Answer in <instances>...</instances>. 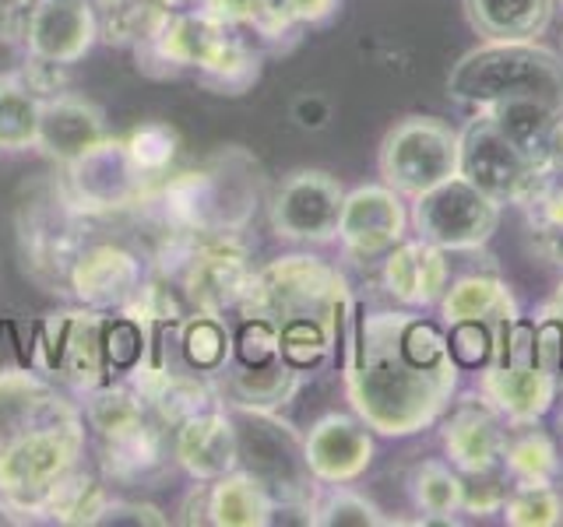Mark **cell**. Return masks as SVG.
I'll return each mask as SVG.
<instances>
[{
	"instance_id": "cell-44",
	"label": "cell",
	"mask_w": 563,
	"mask_h": 527,
	"mask_svg": "<svg viewBox=\"0 0 563 527\" xmlns=\"http://www.w3.org/2000/svg\"><path fill=\"white\" fill-rule=\"evenodd\" d=\"M282 356L278 348V327L264 316H240L233 330V362L240 366H261Z\"/></svg>"
},
{
	"instance_id": "cell-8",
	"label": "cell",
	"mask_w": 563,
	"mask_h": 527,
	"mask_svg": "<svg viewBox=\"0 0 563 527\" xmlns=\"http://www.w3.org/2000/svg\"><path fill=\"white\" fill-rule=\"evenodd\" d=\"M92 225L81 211L67 201L57 183L32 193L18 208V250H22V268L32 281H40L46 292L67 295L70 264H75L85 239L92 236Z\"/></svg>"
},
{
	"instance_id": "cell-27",
	"label": "cell",
	"mask_w": 563,
	"mask_h": 527,
	"mask_svg": "<svg viewBox=\"0 0 563 527\" xmlns=\"http://www.w3.org/2000/svg\"><path fill=\"white\" fill-rule=\"evenodd\" d=\"M440 324H454V321H486V324H507L521 316V306L515 292L504 278L497 274H462L454 278L448 292L440 295L437 303Z\"/></svg>"
},
{
	"instance_id": "cell-55",
	"label": "cell",
	"mask_w": 563,
	"mask_h": 527,
	"mask_svg": "<svg viewBox=\"0 0 563 527\" xmlns=\"http://www.w3.org/2000/svg\"><path fill=\"white\" fill-rule=\"evenodd\" d=\"M99 11H110V8H120V4H131V0H92Z\"/></svg>"
},
{
	"instance_id": "cell-31",
	"label": "cell",
	"mask_w": 563,
	"mask_h": 527,
	"mask_svg": "<svg viewBox=\"0 0 563 527\" xmlns=\"http://www.w3.org/2000/svg\"><path fill=\"white\" fill-rule=\"evenodd\" d=\"M504 479L510 485H553L563 474V450L553 433L536 426H518L507 433L504 447Z\"/></svg>"
},
{
	"instance_id": "cell-37",
	"label": "cell",
	"mask_w": 563,
	"mask_h": 527,
	"mask_svg": "<svg viewBox=\"0 0 563 527\" xmlns=\"http://www.w3.org/2000/svg\"><path fill=\"white\" fill-rule=\"evenodd\" d=\"M521 211L532 233V250L545 264L563 268V176L553 172Z\"/></svg>"
},
{
	"instance_id": "cell-19",
	"label": "cell",
	"mask_w": 563,
	"mask_h": 527,
	"mask_svg": "<svg viewBox=\"0 0 563 527\" xmlns=\"http://www.w3.org/2000/svg\"><path fill=\"white\" fill-rule=\"evenodd\" d=\"M307 464L321 485H352L377 457V433L356 412H328L303 433Z\"/></svg>"
},
{
	"instance_id": "cell-7",
	"label": "cell",
	"mask_w": 563,
	"mask_h": 527,
	"mask_svg": "<svg viewBox=\"0 0 563 527\" xmlns=\"http://www.w3.org/2000/svg\"><path fill=\"white\" fill-rule=\"evenodd\" d=\"M229 404V401H225ZM236 426V453H240V471L268 492L275 503V520L278 514H299L307 524L310 506L321 492V482L313 479L307 464V447L303 433H299L289 418L268 408H246V404H229Z\"/></svg>"
},
{
	"instance_id": "cell-6",
	"label": "cell",
	"mask_w": 563,
	"mask_h": 527,
	"mask_svg": "<svg viewBox=\"0 0 563 527\" xmlns=\"http://www.w3.org/2000/svg\"><path fill=\"white\" fill-rule=\"evenodd\" d=\"M448 96L468 110L539 99L563 110V53L539 40H479L448 70Z\"/></svg>"
},
{
	"instance_id": "cell-18",
	"label": "cell",
	"mask_w": 563,
	"mask_h": 527,
	"mask_svg": "<svg viewBox=\"0 0 563 527\" xmlns=\"http://www.w3.org/2000/svg\"><path fill=\"white\" fill-rule=\"evenodd\" d=\"M22 32L29 57L75 67L99 43V8L92 0H32Z\"/></svg>"
},
{
	"instance_id": "cell-47",
	"label": "cell",
	"mask_w": 563,
	"mask_h": 527,
	"mask_svg": "<svg viewBox=\"0 0 563 527\" xmlns=\"http://www.w3.org/2000/svg\"><path fill=\"white\" fill-rule=\"evenodd\" d=\"M18 75H22V81L40 99L60 96V92H67V88H70V67L49 64V60H40V57H29V53H25L22 67H18Z\"/></svg>"
},
{
	"instance_id": "cell-53",
	"label": "cell",
	"mask_w": 563,
	"mask_h": 527,
	"mask_svg": "<svg viewBox=\"0 0 563 527\" xmlns=\"http://www.w3.org/2000/svg\"><path fill=\"white\" fill-rule=\"evenodd\" d=\"M11 524H22V520H18L14 509H11L4 500H0V527H11Z\"/></svg>"
},
{
	"instance_id": "cell-9",
	"label": "cell",
	"mask_w": 563,
	"mask_h": 527,
	"mask_svg": "<svg viewBox=\"0 0 563 527\" xmlns=\"http://www.w3.org/2000/svg\"><path fill=\"white\" fill-rule=\"evenodd\" d=\"M60 187L88 222H113L137 215L155 193L158 180L145 176L123 148V137L110 134L75 162L60 166Z\"/></svg>"
},
{
	"instance_id": "cell-17",
	"label": "cell",
	"mask_w": 563,
	"mask_h": 527,
	"mask_svg": "<svg viewBox=\"0 0 563 527\" xmlns=\"http://www.w3.org/2000/svg\"><path fill=\"white\" fill-rule=\"evenodd\" d=\"M437 426H440L444 461L462 474V479L500 471L510 426L479 391L462 394V397L454 394L451 408L440 415Z\"/></svg>"
},
{
	"instance_id": "cell-2",
	"label": "cell",
	"mask_w": 563,
	"mask_h": 527,
	"mask_svg": "<svg viewBox=\"0 0 563 527\" xmlns=\"http://www.w3.org/2000/svg\"><path fill=\"white\" fill-rule=\"evenodd\" d=\"M92 457L81 401L35 366L0 369V500L43 524L53 492Z\"/></svg>"
},
{
	"instance_id": "cell-56",
	"label": "cell",
	"mask_w": 563,
	"mask_h": 527,
	"mask_svg": "<svg viewBox=\"0 0 563 527\" xmlns=\"http://www.w3.org/2000/svg\"><path fill=\"white\" fill-rule=\"evenodd\" d=\"M556 11H563V0H556Z\"/></svg>"
},
{
	"instance_id": "cell-21",
	"label": "cell",
	"mask_w": 563,
	"mask_h": 527,
	"mask_svg": "<svg viewBox=\"0 0 563 527\" xmlns=\"http://www.w3.org/2000/svg\"><path fill=\"white\" fill-rule=\"evenodd\" d=\"M451 254H444L440 246L405 236L391 254H387L380 268V289L387 292L395 306L401 310H437L440 295L451 285Z\"/></svg>"
},
{
	"instance_id": "cell-4",
	"label": "cell",
	"mask_w": 563,
	"mask_h": 527,
	"mask_svg": "<svg viewBox=\"0 0 563 527\" xmlns=\"http://www.w3.org/2000/svg\"><path fill=\"white\" fill-rule=\"evenodd\" d=\"M137 67L152 78L194 75L216 96H246L261 81L264 53L251 32L225 25L205 8L169 14L158 40L134 53Z\"/></svg>"
},
{
	"instance_id": "cell-52",
	"label": "cell",
	"mask_w": 563,
	"mask_h": 527,
	"mask_svg": "<svg viewBox=\"0 0 563 527\" xmlns=\"http://www.w3.org/2000/svg\"><path fill=\"white\" fill-rule=\"evenodd\" d=\"M163 8H169L173 14L176 11H194V8H201V0H158Z\"/></svg>"
},
{
	"instance_id": "cell-26",
	"label": "cell",
	"mask_w": 563,
	"mask_h": 527,
	"mask_svg": "<svg viewBox=\"0 0 563 527\" xmlns=\"http://www.w3.org/2000/svg\"><path fill=\"white\" fill-rule=\"evenodd\" d=\"M465 22L479 40H542L556 0H462Z\"/></svg>"
},
{
	"instance_id": "cell-23",
	"label": "cell",
	"mask_w": 563,
	"mask_h": 527,
	"mask_svg": "<svg viewBox=\"0 0 563 527\" xmlns=\"http://www.w3.org/2000/svg\"><path fill=\"white\" fill-rule=\"evenodd\" d=\"M479 394L500 412L510 429L536 426L556 408L560 401V377L542 373L539 366H504L489 362L479 373Z\"/></svg>"
},
{
	"instance_id": "cell-42",
	"label": "cell",
	"mask_w": 563,
	"mask_h": 527,
	"mask_svg": "<svg viewBox=\"0 0 563 527\" xmlns=\"http://www.w3.org/2000/svg\"><path fill=\"white\" fill-rule=\"evenodd\" d=\"M500 520L510 527H560L563 524V489L553 485H510Z\"/></svg>"
},
{
	"instance_id": "cell-13",
	"label": "cell",
	"mask_w": 563,
	"mask_h": 527,
	"mask_svg": "<svg viewBox=\"0 0 563 527\" xmlns=\"http://www.w3.org/2000/svg\"><path fill=\"white\" fill-rule=\"evenodd\" d=\"M462 141H457V172L475 183L504 208H525L536 198V190L550 180V169L532 162L515 141H510L486 113H472L465 123Z\"/></svg>"
},
{
	"instance_id": "cell-25",
	"label": "cell",
	"mask_w": 563,
	"mask_h": 527,
	"mask_svg": "<svg viewBox=\"0 0 563 527\" xmlns=\"http://www.w3.org/2000/svg\"><path fill=\"white\" fill-rule=\"evenodd\" d=\"M303 377L296 366H289L286 359H272L261 366H240L229 362L225 373L219 377L222 397L229 404H246V408H268L278 412L303 391Z\"/></svg>"
},
{
	"instance_id": "cell-14",
	"label": "cell",
	"mask_w": 563,
	"mask_h": 527,
	"mask_svg": "<svg viewBox=\"0 0 563 527\" xmlns=\"http://www.w3.org/2000/svg\"><path fill=\"white\" fill-rule=\"evenodd\" d=\"M345 187L328 169H292L268 193V225L275 239L317 250L339 243Z\"/></svg>"
},
{
	"instance_id": "cell-5",
	"label": "cell",
	"mask_w": 563,
	"mask_h": 527,
	"mask_svg": "<svg viewBox=\"0 0 563 527\" xmlns=\"http://www.w3.org/2000/svg\"><path fill=\"white\" fill-rule=\"evenodd\" d=\"M352 310H356V295L349 289V278L331 260L296 246L292 254H282L254 268L236 316H264L275 327L292 321H324L339 330L342 348Z\"/></svg>"
},
{
	"instance_id": "cell-38",
	"label": "cell",
	"mask_w": 563,
	"mask_h": 527,
	"mask_svg": "<svg viewBox=\"0 0 563 527\" xmlns=\"http://www.w3.org/2000/svg\"><path fill=\"white\" fill-rule=\"evenodd\" d=\"M310 527H391L395 520L384 517V509L366 500L363 492L349 485H321L310 506Z\"/></svg>"
},
{
	"instance_id": "cell-46",
	"label": "cell",
	"mask_w": 563,
	"mask_h": 527,
	"mask_svg": "<svg viewBox=\"0 0 563 527\" xmlns=\"http://www.w3.org/2000/svg\"><path fill=\"white\" fill-rule=\"evenodd\" d=\"M123 524H128V527H166L169 514H166V509H158L155 503L110 496V503H106V509L99 514L96 527H123Z\"/></svg>"
},
{
	"instance_id": "cell-29",
	"label": "cell",
	"mask_w": 563,
	"mask_h": 527,
	"mask_svg": "<svg viewBox=\"0 0 563 527\" xmlns=\"http://www.w3.org/2000/svg\"><path fill=\"white\" fill-rule=\"evenodd\" d=\"M205 520L211 527H272L275 503L246 471H229L208 482V509Z\"/></svg>"
},
{
	"instance_id": "cell-28",
	"label": "cell",
	"mask_w": 563,
	"mask_h": 527,
	"mask_svg": "<svg viewBox=\"0 0 563 527\" xmlns=\"http://www.w3.org/2000/svg\"><path fill=\"white\" fill-rule=\"evenodd\" d=\"M173 345L180 366L201 377L219 380L225 366L233 362V327L216 313H187L173 327Z\"/></svg>"
},
{
	"instance_id": "cell-40",
	"label": "cell",
	"mask_w": 563,
	"mask_h": 527,
	"mask_svg": "<svg viewBox=\"0 0 563 527\" xmlns=\"http://www.w3.org/2000/svg\"><path fill=\"white\" fill-rule=\"evenodd\" d=\"M123 137V148L134 158V166L152 176V180L163 183L166 176L173 172V162H176V152H180V137L163 120H145L131 127Z\"/></svg>"
},
{
	"instance_id": "cell-15",
	"label": "cell",
	"mask_w": 563,
	"mask_h": 527,
	"mask_svg": "<svg viewBox=\"0 0 563 527\" xmlns=\"http://www.w3.org/2000/svg\"><path fill=\"white\" fill-rule=\"evenodd\" d=\"M148 271V254L137 250L134 243L88 236L70 264L67 299L102 313H117L145 285Z\"/></svg>"
},
{
	"instance_id": "cell-36",
	"label": "cell",
	"mask_w": 563,
	"mask_h": 527,
	"mask_svg": "<svg viewBox=\"0 0 563 527\" xmlns=\"http://www.w3.org/2000/svg\"><path fill=\"white\" fill-rule=\"evenodd\" d=\"M169 8L158 0H131L110 11H99V43L123 46V49H145L158 40V32L169 22Z\"/></svg>"
},
{
	"instance_id": "cell-45",
	"label": "cell",
	"mask_w": 563,
	"mask_h": 527,
	"mask_svg": "<svg viewBox=\"0 0 563 527\" xmlns=\"http://www.w3.org/2000/svg\"><path fill=\"white\" fill-rule=\"evenodd\" d=\"M536 366L550 377H563V316L550 306L536 316Z\"/></svg>"
},
{
	"instance_id": "cell-43",
	"label": "cell",
	"mask_w": 563,
	"mask_h": 527,
	"mask_svg": "<svg viewBox=\"0 0 563 527\" xmlns=\"http://www.w3.org/2000/svg\"><path fill=\"white\" fill-rule=\"evenodd\" d=\"M444 330H448V351L462 373H483L497 359V324L454 321Z\"/></svg>"
},
{
	"instance_id": "cell-50",
	"label": "cell",
	"mask_w": 563,
	"mask_h": 527,
	"mask_svg": "<svg viewBox=\"0 0 563 527\" xmlns=\"http://www.w3.org/2000/svg\"><path fill=\"white\" fill-rule=\"evenodd\" d=\"M550 169L563 176V113L556 116L553 131H550Z\"/></svg>"
},
{
	"instance_id": "cell-33",
	"label": "cell",
	"mask_w": 563,
	"mask_h": 527,
	"mask_svg": "<svg viewBox=\"0 0 563 527\" xmlns=\"http://www.w3.org/2000/svg\"><path fill=\"white\" fill-rule=\"evenodd\" d=\"M264 8V29L257 43L264 53H282L307 29H324L331 25L342 11V0H261Z\"/></svg>"
},
{
	"instance_id": "cell-20",
	"label": "cell",
	"mask_w": 563,
	"mask_h": 527,
	"mask_svg": "<svg viewBox=\"0 0 563 527\" xmlns=\"http://www.w3.org/2000/svg\"><path fill=\"white\" fill-rule=\"evenodd\" d=\"M92 464L106 482L120 489L158 485L176 468L173 461V429H166L155 415L141 422L137 429L123 433L106 444H92Z\"/></svg>"
},
{
	"instance_id": "cell-54",
	"label": "cell",
	"mask_w": 563,
	"mask_h": 527,
	"mask_svg": "<svg viewBox=\"0 0 563 527\" xmlns=\"http://www.w3.org/2000/svg\"><path fill=\"white\" fill-rule=\"evenodd\" d=\"M545 306H550L553 313H560V316H563V278H560V285H556L553 299H550V303H545Z\"/></svg>"
},
{
	"instance_id": "cell-35",
	"label": "cell",
	"mask_w": 563,
	"mask_h": 527,
	"mask_svg": "<svg viewBox=\"0 0 563 527\" xmlns=\"http://www.w3.org/2000/svg\"><path fill=\"white\" fill-rule=\"evenodd\" d=\"M43 99L22 81V75H0V152L22 155L40 148Z\"/></svg>"
},
{
	"instance_id": "cell-22",
	"label": "cell",
	"mask_w": 563,
	"mask_h": 527,
	"mask_svg": "<svg viewBox=\"0 0 563 527\" xmlns=\"http://www.w3.org/2000/svg\"><path fill=\"white\" fill-rule=\"evenodd\" d=\"M173 461L190 482H216L240 468L236 426L229 404H216L173 429Z\"/></svg>"
},
{
	"instance_id": "cell-1",
	"label": "cell",
	"mask_w": 563,
	"mask_h": 527,
	"mask_svg": "<svg viewBox=\"0 0 563 527\" xmlns=\"http://www.w3.org/2000/svg\"><path fill=\"white\" fill-rule=\"evenodd\" d=\"M345 401L384 439H409L433 429L462 383L448 351V330L422 310H363L339 348Z\"/></svg>"
},
{
	"instance_id": "cell-48",
	"label": "cell",
	"mask_w": 563,
	"mask_h": 527,
	"mask_svg": "<svg viewBox=\"0 0 563 527\" xmlns=\"http://www.w3.org/2000/svg\"><path fill=\"white\" fill-rule=\"evenodd\" d=\"M201 8L211 11L216 18H222L225 25H236L243 32H251L254 40H257L261 29H264V8H261V0H201Z\"/></svg>"
},
{
	"instance_id": "cell-51",
	"label": "cell",
	"mask_w": 563,
	"mask_h": 527,
	"mask_svg": "<svg viewBox=\"0 0 563 527\" xmlns=\"http://www.w3.org/2000/svg\"><path fill=\"white\" fill-rule=\"evenodd\" d=\"M29 8H32V0H0V11L14 14V18H25Z\"/></svg>"
},
{
	"instance_id": "cell-41",
	"label": "cell",
	"mask_w": 563,
	"mask_h": 527,
	"mask_svg": "<svg viewBox=\"0 0 563 527\" xmlns=\"http://www.w3.org/2000/svg\"><path fill=\"white\" fill-rule=\"evenodd\" d=\"M155 345V330L145 324H137L128 313H106L102 324V351H106V366H110V377L120 380L128 377L131 369L148 356Z\"/></svg>"
},
{
	"instance_id": "cell-30",
	"label": "cell",
	"mask_w": 563,
	"mask_h": 527,
	"mask_svg": "<svg viewBox=\"0 0 563 527\" xmlns=\"http://www.w3.org/2000/svg\"><path fill=\"white\" fill-rule=\"evenodd\" d=\"M409 503L416 509V524H454L465 506V479L444 457H427L409 471Z\"/></svg>"
},
{
	"instance_id": "cell-10",
	"label": "cell",
	"mask_w": 563,
	"mask_h": 527,
	"mask_svg": "<svg viewBox=\"0 0 563 527\" xmlns=\"http://www.w3.org/2000/svg\"><path fill=\"white\" fill-rule=\"evenodd\" d=\"M504 222V204L489 198L462 172L409 201L412 236L440 246L444 254H479Z\"/></svg>"
},
{
	"instance_id": "cell-34",
	"label": "cell",
	"mask_w": 563,
	"mask_h": 527,
	"mask_svg": "<svg viewBox=\"0 0 563 527\" xmlns=\"http://www.w3.org/2000/svg\"><path fill=\"white\" fill-rule=\"evenodd\" d=\"M113 489L102 479L99 468L88 461L85 468H78L70 479H64V485L53 492V500L43 514V524H60V527H96L99 514L110 503Z\"/></svg>"
},
{
	"instance_id": "cell-16",
	"label": "cell",
	"mask_w": 563,
	"mask_h": 527,
	"mask_svg": "<svg viewBox=\"0 0 563 527\" xmlns=\"http://www.w3.org/2000/svg\"><path fill=\"white\" fill-rule=\"evenodd\" d=\"M409 233V201L398 190L387 183H360L345 190L339 246L352 264L360 268L380 264Z\"/></svg>"
},
{
	"instance_id": "cell-24",
	"label": "cell",
	"mask_w": 563,
	"mask_h": 527,
	"mask_svg": "<svg viewBox=\"0 0 563 527\" xmlns=\"http://www.w3.org/2000/svg\"><path fill=\"white\" fill-rule=\"evenodd\" d=\"M102 137H110V127H106L102 105H96L92 99L70 92V88L60 96L43 99L40 152L57 166L75 162L88 148H96Z\"/></svg>"
},
{
	"instance_id": "cell-39",
	"label": "cell",
	"mask_w": 563,
	"mask_h": 527,
	"mask_svg": "<svg viewBox=\"0 0 563 527\" xmlns=\"http://www.w3.org/2000/svg\"><path fill=\"white\" fill-rule=\"evenodd\" d=\"M117 313H128V316H134L137 324H145L148 330L158 334V330H173L176 324H180L184 316L190 313V306H187V299L180 295V289H176L166 274L148 271L145 285H141L131 303L123 310H117Z\"/></svg>"
},
{
	"instance_id": "cell-11",
	"label": "cell",
	"mask_w": 563,
	"mask_h": 527,
	"mask_svg": "<svg viewBox=\"0 0 563 527\" xmlns=\"http://www.w3.org/2000/svg\"><path fill=\"white\" fill-rule=\"evenodd\" d=\"M102 324L106 313L81 303L46 313L43 324L35 327L32 366L75 397H85L96 386L110 383L113 377L102 351Z\"/></svg>"
},
{
	"instance_id": "cell-3",
	"label": "cell",
	"mask_w": 563,
	"mask_h": 527,
	"mask_svg": "<svg viewBox=\"0 0 563 527\" xmlns=\"http://www.w3.org/2000/svg\"><path fill=\"white\" fill-rule=\"evenodd\" d=\"M264 204L268 180L261 162L246 148L225 145L198 166L169 172L134 218L155 233L246 236Z\"/></svg>"
},
{
	"instance_id": "cell-57",
	"label": "cell",
	"mask_w": 563,
	"mask_h": 527,
	"mask_svg": "<svg viewBox=\"0 0 563 527\" xmlns=\"http://www.w3.org/2000/svg\"><path fill=\"white\" fill-rule=\"evenodd\" d=\"M560 433H563V412H560Z\"/></svg>"
},
{
	"instance_id": "cell-32",
	"label": "cell",
	"mask_w": 563,
	"mask_h": 527,
	"mask_svg": "<svg viewBox=\"0 0 563 527\" xmlns=\"http://www.w3.org/2000/svg\"><path fill=\"white\" fill-rule=\"evenodd\" d=\"M475 113H486L528 158H532V162L550 169V131L563 110H556L550 102H539V99H507V102L486 105V110H475Z\"/></svg>"
},
{
	"instance_id": "cell-49",
	"label": "cell",
	"mask_w": 563,
	"mask_h": 527,
	"mask_svg": "<svg viewBox=\"0 0 563 527\" xmlns=\"http://www.w3.org/2000/svg\"><path fill=\"white\" fill-rule=\"evenodd\" d=\"M25 18H14L0 11V75H14L25 60V32H22Z\"/></svg>"
},
{
	"instance_id": "cell-12",
	"label": "cell",
	"mask_w": 563,
	"mask_h": 527,
	"mask_svg": "<svg viewBox=\"0 0 563 527\" xmlns=\"http://www.w3.org/2000/svg\"><path fill=\"white\" fill-rule=\"evenodd\" d=\"M457 141H462V131L444 116H401L380 141V183L398 190L405 201L419 198V193H427L430 187L444 183L448 176L457 172Z\"/></svg>"
}]
</instances>
